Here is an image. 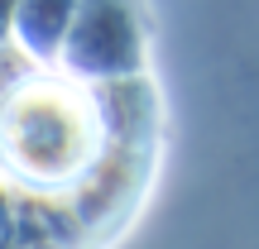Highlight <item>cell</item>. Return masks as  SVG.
<instances>
[{"label": "cell", "instance_id": "obj_1", "mask_svg": "<svg viewBox=\"0 0 259 249\" xmlns=\"http://www.w3.org/2000/svg\"><path fill=\"white\" fill-rule=\"evenodd\" d=\"M101 115L96 101L63 82H29L0 106V158L15 177L67 187L96 163Z\"/></svg>", "mask_w": 259, "mask_h": 249}]
</instances>
